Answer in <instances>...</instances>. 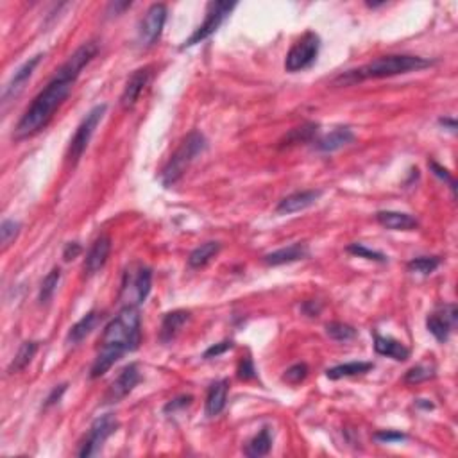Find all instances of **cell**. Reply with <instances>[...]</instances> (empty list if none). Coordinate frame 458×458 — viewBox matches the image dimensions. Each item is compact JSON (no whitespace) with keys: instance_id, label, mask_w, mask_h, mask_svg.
Listing matches in <instances>:
<instances>
[{"instance_id":"5bb4252c","label":"cell","mask_w":458,"mask_h":458,"mask_svg":"<svg viewBox=\"0 0 458 458\" xmlns=\"http://www.w3.org/2000/svg\"><path fill=\"white\" fill-rule=\"evenodd\" d=\"M151 67L138 68V70H134L133 74H131L126 86H124L122 95H120V106H122L124 110H131V107L138 102V99H140V95L144 93V90L147 88L149 81H151Z\"/></svg>"},{"instance_id":"7402d4cb","label":"cell","mask_w":458,"mask_h":458,"mask_svg":"<svg viewBox=\"0 0 458 458\" xmlns=\"http://www.w3.org/2000/svg\"><path fill=\"white\" fill-rule=\"evenodd\" d=\"M228 392H229V381L228 380H218L208 388L206 394V403H204V410H206L208 417H215L220 414L225 408V401H228Z\"/></svg>"},{"instance_id":"bcb514c9","label":"cell","mask_w":458,"mask_h":458,"mask_svg":"<svg viewBox=\"0 0 458 458\" xmlns=\"http://www.w3.org/2000/svg\"><path fill=\"white\" fill-rule=\"evenodd\" d=\"M417 405H419V407L426 408V410H432V408H433V403H426V399H419Z\"/></svg>"},{"instance_id":"4316f807","label":"cell","mask_w":458,"mask_h":458,"mask_svg":"<svg viewBox=\"0 0 458 458\" xmlns=\"http://www.w3.org/2000/svg\"><path fill=\"white\" fill-rule=\"evenodd\" d=\"M38 348H40V344L34 342V340H27V342H23L22 346H20L18 351H16L15 358H13L11 363H9L8 374H16L20 373V371L26 369V367L33 362Z\"/></svg>"},{"instance_id":"f6af8a7d","label":"cell","mask_w":458,"mask_h":458,"mask_svg":"<svg viewBox=\"0 0 458 458\" xmlns=\"http://www.w3.org/2000/svg\"><path fill=\"white\" fill-rule=\"evenodd\" d=\"M439 124L446 127L447 131H451V133H457V120L454 119H447V117H444V119H439Z\"/></svg>"},{"instance_id":"d6a6232c","label":"cell","mask_w":458,"mask_h":458,"mask_svg":"<svg viewBox=\"0 0 458 458\" xmlns=\"http://www.w3.org/2000/svg\"><path fill=\"white\" fill-rule=\"evenodd\" d=\"M22 224L18 220L13 218H4L0 224V242H2V249H8L13 242L16 240V237L20 235Z\"/></svg>"},{"instance_id":"d6986e66","label":"cell","mask_w":458,"mask_h":458,"mask_svg":"<svg viewBox=\"0 0 458 458\" xmlns=\"http://www.w3.org/2000/svg\"><path fill=\"white\" fill-rule=\"evenodd\" d=\"M374 351L378 355L395 360V362H407L410 358V349L403 342H399L392 336L374 335Z\"/></svg>"},{"instance_id":"52a82bcc","label":"cell","mask_w":458,"mask_h":458,"mask_svg":"<svg viewBox=\"0 0 458 458\" xmlns=\"http://www.w3.org/2000/svg\"><path fill=\"white\" fill-rule=\"evenodd\" d=\"M237 8V2H210L206 8V16H204V22L197 27L192 33V36L188 40H185V43L181 45L183 48H190L197 43H203L204 40L215 34L218 31V27L224 23V20L228 18L229 13Z\"/></svg>"},{"instance_id":"83f0119b","label":"cell","mask_w":458,"mask_h":458,"mask_svg":"<svg viewBox=\"0 0 458 458\" xmlns=\"http://www.w3.org/2000/svg\"><path fill=\"white\" fill-rule=\"evenodd\" d=\"M270 449H272V435H270V430L262 428L258 435H255L251 440H249L244 453L251 458H260L269 454Z\"/></svg>"},{"instance_id":"cb8c5ba5","label":"cell","mask_w":458,"mask_h":458,"mask_svg":"<svg viewBox=\"0 0 458 458\" xmlns=\"http://www.w3.org/2000/svg\"><path fill=\"white\" fill-rule=\"evenodd\" d=\"M220 242H204V244H201L199 247H196L190 252L188 267H192V269H203V267H206L220 252Z\"/></svg>"},{"instance_id":"60d3db41","label":"cell","mask_w":458,"mask_h":458,"mask_svg":"<svg viewBox=\"0 0 458 458\" xmlns=\"http://www.w3.org/2000/svg\"><path fill=\"white\" fill-rule=\"evenodd\" d=\"M67 388H68V385H67V383L58 385V387L52 388L50 394L47 395V399H45V403H43V408H45V410H47V408H50L52 405L60 403L61 398H63V394H65V392H67Z\"/></svg>"},{"instance_id":"ac0fdd59","label":"cell","mask_w":458,"mask_h":458,"mask_svg":"<svg viewBox=\"0 0 458 458\" xmlns=\"http://www.w3.org/2000/svg\"><path fill=\"white\" fill-rule=\"evenodd\" d=\"M190 311L186 310H174L165 314L161 321V328H159V340L163 344L174 342L176 336L181 333V329L188 324Z\"/></svg>"},{"instance_id":"8fae6325","label":"cell","mask_w":458,"mask_h":458,"mask_svg":"<svg viewBox=\"0 0 458 458\" xmlns=\"http://www.w3.org/2000/svg\"><path fill=\"white\" fill-rule=\"evenodd\" d=\"M140 380L142 374L140 371H138L137 363H129V366L124 367L119 376L111 381L110 388H107V392L104 394V405L120 403L124 398H127V395L134 390V387L140 383Z\"/></svg>"},{"instance_id":"b9f144b4","label":"cell","mask_w":458,"mask_h":458,"mask_svg":"<svg viewBox=\"0 0 458 458\" xmlns=\"http://www.w3.org/2000/svg\"><path fill=\"white\" fill-rule=\"evenodd\" d=\"M82 252V245L79 242H68L63 249V260L65 262H72V260L78 258Z\"/></svg>"},{"instance_id":"ab89813d","label":"cell","mask_w":458,"mask_h":458,"mask_svg":"<svg viewBox=\"0 0 458 458\" xmlns=\"http://www.w3.org/2000/svg\"><path fill=\"white\" fill-rule=\"evenodd\" d=\"M374 439L380 440V442H401V440H407L408 435L403 432H394V430H381V432L374 433Z\"/></svg>"},{"instance_id":"4fadbf2b","label":"cell","mask_w":458,"mask_h":458,"mask_svg":"<svg viewBox=\"0 0 458 458\" xmlns=\"http://www.w3.org/2000/svg\"><path fill=\"white\" fill-rule=\"evenodd\" d=\"M41 60H43V54L33 55L31 60H27L26 63L13 74V78L9 79L8 85L4 86V92H2V107H8V104L13 102V100L23 92L27 81H29L31 75L34 74V70H36V67L40 65Z\"/></svg>"},{"instance_id":"74e56055","label":"cell","mask_w":458,"mask_h":458,"mask_svg":"<svg viewBox=\"0 0 458 458\" xmlns=\"http://www.w3.org/2000/svg\"><path fill=\"white\" fill-rule=\"evenodd\" d=\"M237 376H238V380H242V381H249V380H255L256 378V367L249 356L247 358H242V362L238 363Z\"/></svg>"},{"instance_id":"e575fe53","label":"cell","mask_w":458,"mask_h":458,"mask_svg":"<svg viewBox=\"0 0 458 458\" xmlns=\"http://www.w3.org/2000/svg\"><path fill=\"white\" fill-rule=\"evenodd\" d=\"M308 373H310V371H308L307 363H296V366L289 367V369L284 371L283 381H287L289 385H299L307 380Z\"/></svg>"},{"instance_id":"5b68a950","label":"cell","mask_w":458,"mask_h":458,"mask_svg":"<svg viewBox=\"0 0 458 458\" xmlns=\"http://www.w3.org/2000/svg\"><path fill=\"white\" fill-rule=\"evenodd\" d=\"M106 110H107V104H97V106H93L92 110L88 111V114H86L85 119L81 120V124L78 126V129H75V133H74V137H72L70 145H68V151H67V161L70 163L72 166L78 165V161L82 158V154H85L86 149H88L90 140H92L97 126L102 122L104 114H106Z\"/></svg>"},{"instance_id":"ffe728a7","label":"cell","mask_w":458,"mask_h":458,"mask_svg":"<svg viewBox=\"0 0 458 458\" xmlns=\"http://www.w3.org/2000/svg\"><path fill=\"white\" fill-rule=\"evenodd\" d=\"M355 133L349 127H335L331 133L315 140V149L321 152H335L355 142Z\"/></svg>"},{"instance_id":"6da1fadb","label":"cell","mask_w":458,"mask_h":458,"mask_svg":"<svg viewBox=\"0 0 458 458\" xmlns=\"http://www.w3.org/2000/svg\"><path fill=\"white\" fill-rule=\"evenodd\" d=\"M142 342V319L138 307H124L104 328L100 348L90 369V378L104 376L126 353L137 351Z\"/></svg>"},{"instance_id":"7c38bea8","label":"cell","mask_w":458,"mask_h":458,"mask_svg":"<svg viewBox=\"0 0 458 458\" xmlns=\"http://www.w3.org/2000/svg\"><path fill=\"white\" fill-rule=\"evenodd\" d=\"M458 321V308L454 303L444 304V307H439L432 315H428L426 319V328L428 331L439 340L440 344L447 342L451 331L457 326Z\"/></svg>"},{"instance_id":"8d00e7d4","label":"cell","mask_w":458,"mask_h":458,"mask_svg":"<svg viewBox=\"0 0 458 458\" xmlns=\"http://www.w3.org/2000/svg\"><path fill=\"white\" fill-rule=\"evenodd\" d=\"M192 401H193V398L192 395H179V398H174V399H170L169 403L165 405V407H163V412H165V414H176V412H179V410H183V408H186V407H190V405H192Z\"/></svg>"},{"instance_id":"f35d334b","label":"cell","mask_w":458,"mask_h":458,"mask_svg":"<svg viewBox=\"0 0 458 458\" xmlns=\"http://www.w3.org/2000/svg\"><path fill=\"white\" fill-rule=\"evenodd\" d=\"M235 344L231 342V340H224V342H218V344H213V346H210V348L204 351L203 358L206 360H211V358H217V356L224 355L225 351H229V349H233Z\"/></svg>"},{"instance_id":"e0dca14e","label":"cell","mask_w":458,"mask_h":458,"mask_svg":"<svg viewBox=\"0 0 458 458\" xmlns=\"http://www.w3.org/2000/svg\"><path fill=\"white\" fill-rule=\"evenodd\" d=\"M310 256V249L304 242H296L292 245H287V247H281L277 251L269 252V255L263 256V263L269 267H279L287 265V263L299 262V260H304Z\"/></svg>"},{"instance_id":"30bf717a","label":"cell","mask_w":458,"mask_h":458,"mask_svg":"<svg viewBox=\"0 0 458 458\" xmlns=\"http://www.w3.org/2000/svg\"><path fill=\"white\" fill-rule=\"evenodd\" d=\"M166 15H169L166 6L161 4V2L152 4L147 9V13H145V16L140 22V29H138V41H140L142 47H152L159 40L163 27H165Z\"/></svg>"},{"instance_id":"1f68e13d","label":"cell","mask_w":458,"mask_h":458,"mask_svg":"<svg viewBox=\"0 0 458 458\" xmlns=\"http://www.w3.org/2000/svg\"><path fill=\"white\" fill-rule=\"evenodd\" d=\"M432 378H435V367L430 366V363H417V366L407 371L403 381L407 385H417L422 383V381L432 380Z\"/></svg>"},{"instance_id":"d4e9b609","label":"cell","mask_w":458,"mask_h":458,"mask_svg":"<svg viewBox=\"0 0 458 458\" xmlns=\"http://www.w3.org/2000/svg\"><path fill=\"white\" fill-rule=\"evenodd\" d=\"M97 321H99V314H97V311H88L81 321H78L74 326H72L70 331H68L67 335V342L70 344V346H75V344L82 342V340L92 333V329L95 328Z\"/></svg>"},{"instance_id":"277c9868","label":"cell","mask_w":458,"mask_h":458,"mask_svg":"<svg viewBox=\"0 0 458 458\" xmlns=\"http://www.w3.org/2000/svg\"><path fill=\"white\" fill-rule=\"evenodd\" d=\"M208 147V142L204 138L203 133L199 131H192L190 134H186L183 138V142L179 144V147L176 149V152L169 158V161L165 163V166L161 169V178L163 186H172L185 176V172L188 170V166L196 161V158L199 154H203Z\"/></svg>"},{"instance_id":"484cf974","label":"cell","mask_w":458,"mask_h":458,"mask_svg":"<svg viewBox=\"0 0 458 458\" xmlns=\"http://www.w3.org/2000/svg\"><path fill=\"white\" fill-rule=\"evenodd\" d=\"M374 369L373 362H348L340 363V366L331 367L326 371V376L329 380H340V378H349V376H358V374H366L369 371Z\"/></svg>"},{"instance_id":"9c48e42d","label":"cell","mask_w":458,"mask_h":458,"mask_svg":"<svg viewBox=\"0 0 458 458\" xmlns=\"http://www.w3.org/2000/svg\"><path fill=\"white\" fill-rule=\"evenodd\" d=\"M119 428V421L114 419L113 414H106L102 417H97L90 426L88 433H86L85 440L81 442V447L78 451V457H95L100 453L104 442L113 435Z\"/></svg>"},{"instance_id":"7bdbcfd3","label":"cell","mask_w":458,"mask_h":458,"mask_svg":"<svg viewBox=\"0 0 458 458\" xmlns=\"http://www.w3.org/2000/svg\"><path fill=\"white\" fill-rule=\"evenodd\" d=\"M301 310H303V314L308 315V317H317L322 310V304L319 303V301H304Z\"/></svg>"},{"instance_id":"8992f818","label":"cell","mask_w":458,"mask_h":458,"mask_svg":"<svg viewBox=\"0 0 458 458\" xmlns=\"http://www.w3.org/2000/svg\"><path fill=\"white\" fill-rule=\"evenodd\" d=\"M319 52H321V38L314 31H307L290 47L289 54L284 58V70L290 72V74L307 70L317 61Z\"/></svg>"},{"instance_id":"2e32d148","label":"cell","mask_w":458,"mask_h":458,"mask_svg":"<svg viewBox=\"0 0 458 458\" xmlns=\"http://www.w3.org/2000/svg\"><path fill=\"white\" fill-rule=\"evenodd\" d=\"M111 252V238L107 235H100L90 247L88 255L85 258V274L86 276H95L97 272L104 269Z\"/></svg>"},{"instance_id":"ee69618b","label":"cell","mask_w":458,"mask_h":458,"mask_svg":"<svg viewBox=\"0 0 458 458\" xmlns=\"http://www.w3.org/2000/svg\"><path fill=\"white\" fill-rule=\"evenodd\" d=\"M131 6H133L131 2H111V4L107 6V15H111V11H113L114 15H120L124 9H129Z\"/></svg>"},{"instance_id":"603a6c76","label":"cell","mask_w":458,"mask_h":458,"mask_svg":"<svg viewBox=\"0 0 458 458\" xmlns=\"http://www.w3.org/2000/svg\"><path fill=\"white\" fill-rule=\"evenodd\" d=\"M317 133H319V124H314V122H307L299 127H294V129H290L289 133L281 138L279 149H289V147H296V145H301V144H310V142H314V138L317 137Z\"/></svg>"},{"instance_id":"836d02e7","label":"cell","mask_w":458,"mask_h":458,"mask_svg":"<svg viewBox=\"0 0 458 458\" xmlns=\"http://www.w3.org/2000/svg\"><path fill=\"white\" fill-rule=\"evenodd\" d=\"M346 251L353 256H358V258L371 260V262H378V263L387 262V256H385L383 252L373 251V249H369L367 245H363V244H351V245H348V249H346Z\"/></svg>"},{"instance_id":"f546056e","label":"cell","mask_w":458,"mask_h":458,"mask_svg":"<svg viewBox=\"0 0 458 458\" xmlns=\"http://www.w3.org/2000/svg\"><path fill=\"white\" fill-rule=\"evenodd\" d=\"M326 335H328L329 339L336 340V342H348V340L356 339L358 331H356L353 326L346 324V322L333 321L326 324Z\"/></svg>"},{"instance_id":"4dcf8cb0","label":"cell","mask_w":458,"mask_h":458,"mask_svg":"<svg viewBox=\"0 0 458 458\" xmlns=\"http://www.w3.org/2000/svg\"><path fill=\"white\" fill-rule=\"evenodd\" d=\"M440 265L439 256H419L408 262V270L414 274H421V276H428V274L435 272Z\"/></svg>"},{"instance_id":"44dd1931","label":"cell","mask_w":458,"mask_h":458,"mask_svg":"<svg viewBox=\"0 0 458 458\" xmlns=\"http://www.w3.org/2000/svg\"><path fill=\"white\" fill-rule=\"evenodd\" d=\"M376 220L378 224L392 229V231H412V229L419 228L417 218L408 213H401V211H378Z\"/></svg>"},{"instance_id":"d590c367","label":"cell","mask_w":458,"mask_h":458,"mask_svg":"<svg viewBox=\"0 0 458 458\" xmlns=\"http://www.w3.org/2000/svg\"><path fill=\"white\" fill-rule=\"evenodd\" d=\"M428 165H430V170H432V172H433V174L437 176V178L442 179L444 183H447V185H449L451 192H453V196H454V193H457V183H454L453 176L449 174V170L444 169V166H440L439 163L433 161V159H432V161L428 163Z\"/></svg>"},{"instance_id":"9a60e30c","label":"cell","mask_w":458,"mask_h":458,"mask_svg":"<svg viewBox=\"0 0 458 458\" xmlns=\"http://www.w3.org/2000/svg\"><path fill=\"white\" fill-rule=\"evenodd\" d=\"M322 197V190H301V192H294L290 196L283 197L277 203L276 213L279 215H290L303 211L307 208L314 206L319 199Z\"/></svg>"},{"instance_id":"f1b7e54d","label":"cell","mask_w":458,"mask_h":458,"mask_svg":"<svg viewBox=\"0 0 458 458\" xmlns=\"http://www.w3.org/2000/svg\"><path fill=\"white\" fill-rule=\"evenodd\" d=\"M60 279H61V269L60 267H54V269L43 277V281H41L40 294H38V303L47 304L48 301L54 297L55 290H58V284H60Z\"/></svg>"},{"instance_id":"ba28073f","label":"cell","mask_w":458,"mask_h":458,"mask_svg":"<svg viewBox=\"0 0 458 458\" xmlns=\"http://www.w3.org/2000/svg\"><path fill=\"white\" fill-rule=\"evenodd\" d=\"M152 289V270L149 267H138L137 272H126L120 299L124 307H140L145 303Z\"/></svg>"},{"instance_id":"3957f363","label":"cell","mask_w":458,"mask_h":458,"mask_svg":"<svg viewBox=\"0 0 458 458\" xmlns=\"http://www.w3.org/2000/svg\"><path fill=\"white\" fill-rule=\"evenodd\" d=\"M435 61L426 60L421 55L412 54H388L380 55L376 60L362 65L358 68L344 72L339 78L333 79V85L336 86H351L356 82L367 81V79H385L394 78V75L410 74V72H419L430 68Z\"/></svg>"},{"instance_id":"7a4b0ae2","label":"cell","mask_w":458,"mask_h":458,"mask_svg":"<svg viewBox=\"0 0 458 458\" xmlns=\"http://www.w3.org/2000/svg\"><path fill=\"white\" fill-rule=\"evenodd\" d=\"M75 81L78 79L65 74L63 70L58 68L55 75L50 79V82L34 97L31 106L22 114V119L18 120V124L15 127L13 138L23 140V138H31L36 133H40L41 129H45L47 124L52 120V117L55 114V111L60 110L61 104L68 99Z\"/></svg>"}]
</instances>
